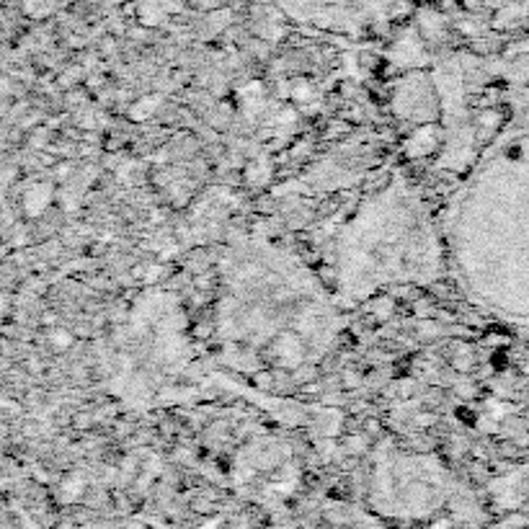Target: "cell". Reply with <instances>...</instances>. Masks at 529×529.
<instances>
[{"mask_svg":"<svg viewBox=\"0 0 529 529\" xmlns=\"http://www.w3.org/2000/svg\"><path fill=\"white\" fill-rule=\"evenodd\" d=\"M434 529H444V527H434Z\"/></svg>","mask_w":529,"mask_h":529,"instance_id":"obj_1","label":"cell"}]
</instances>
